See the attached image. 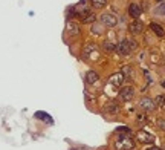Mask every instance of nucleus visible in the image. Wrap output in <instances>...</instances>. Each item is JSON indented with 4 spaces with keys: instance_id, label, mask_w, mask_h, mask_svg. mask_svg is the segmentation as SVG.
<instances>
[{
    "instance_id": "1",
    "label": "nucleus",
    "mask_w": 165,
    "mask_h": 150,
    "mask_svg": "<svg viewBox=\"0 0 165 150\" xmlns=\"http://www.w3.org/2000/svg\"><path fill=\"white\" fill-rule=\"evenodd\" d=\"M135 49H136V41L135 40H128V38H124L116 46V52L119 55H130L132 51H135Z\"/></svg>"
},
{
    "instance_id": "2",
    "label": "nucleus",
    "mask_w": 165,
    "mask_h": 150,
    "mask_svg": "<svg viewBox=\"0 0 165 150\" xmlns=\"http://www.w3.org/2000/svg\"><path fill=\"white\" fill-rule=\"evenodd\" d=\"M135 147V141L130 136L119 135L118 139L115 141V149L116 150H132Z\"/></svg>"
},
{
    "instance_id": "3",
    "label": "nucleus",
    "mask_w": 165,
    "mask_h": 150,
    "mask_svg": "<svg viewBox=\"0 0 165 150\" xmlns=\"http://www.w3.org/2000/svg\"><path fill=\"white\" fill-rule=\"evenodd\" d=\"M101 23H103L104 26H109V28H113V26H116V23H118V19L113 14L106 12V14L101 15Z\"/></svg>"
},
{
    "instance_id": "4",
    "label": "nucleus",
    "mask_w": 165,
    "mask_h": 150,
    "mask_svg": "<svg viewBox=\"0 0 165 150\" xmlns=\"http://www.w3.org/2000/svg\"><path fill=\"white\" fill-rule=\"evenodd\" d=\"M119 96H121V100L122 101H132L133 100V96H135V91H133V87L132 86H125L121 89V92H119Z\"/></svg>"
},
{
    "instance_id": "5",
    "label": "nucleus",
    "mask_w": 165,
    "mask_h": 150,
    "mask_svg": "<svg viewBox=\"0 0 165 150\" xmlns=\"http://www.w3.org/2000/svg\"><path fill=\"white\" fill-rule=\"evenodd\" d=\"M136 138L141 141V143H153L154 141V136L151 133H148V132H144V130H139L138 132Z\"/></svg>"
},
{
    "instance_id": "6",
    "label": "nucleus",
    "mask_w": 165,
    "mask_h": 150,
    "mask_svg": "<svg viewBox=\"0 0 165 150\" xmlns=\"http://www.w3.org/2000/svg\"><path fill=\"white\" fill-rule=\"evenodd\" d=\"M128 29H130L132 34H141V32L144 31V25H142L141 22L135 20V22H132L130 25H128Z\"/></svg>"
},
{
    "instance_id": "7",
    "label": "nucleus",
    "mask_w": 165,
    "mask_h": 150,
    "mask_svg": "<svg viewBox=\"0 0 165 150\" xmlns=\"http://www.w3.org/2000/svg\"><path fill=\"white\" fill-rule=\"evenodd\" d=\"M141 12H142V9L138 3H132L128 6V14H130V17H133V19H138V17L141 15Z\"/></svg>"
},
{
    "instance_id": "8",
    "label": "nucleus",
    "mask_w": 165,
    "mask_h": 150,
    "mask_svg": "<svg viewBox=\"0 0 165 150\" xmlns=\"http://www.w3.org/2000/svg\"><path fill=\"white\" fill-rule=\"evenodd\" d=\"M124 78H125V77H124L122 72H118V74H113L112 77H110V78H109V81L112 83L113 86H121L122 81H124Z\"/></svg>"
},
{
    "instance_id": "9",
    "label": "nucleus",
    "mask_w": 165,
    "mask_h": 150,
    "mask_svg": "<svg viewBox=\"0 0 165 150\" xmlns=\"http://www.w3.org/2000/svg\"><path fill=\"white\" fill-rule=\"evenodd\" d=\"M139 104H141V107H142V109H145V110H153V109L156 107L154 101H153V100H150V98H147V96L141 100V103H139Z\"/></svg>"
},
{
    "instance_id": "10",
    "label": "nucleus",
    "mask_w": 165,
    "mask_h": 150,
    "mask_svg": "<svg viewBox=\"0 0 165 150\" xmlns=\"http://www.w3.org/2000/svg\"><path fill=\"white\" fill-rule=\"evenodd\" d=\"M98 80H99V75L95 72V70H89L86 74V83L87 84H95Z\"/></svg>"
},
{
    "instance_id": "11",
    "label": "nucleus",
    "mask_w": 165,
    "mask_h": 150,
    "mask_svg": "<svg viewBox=\"0 0 165 150\" xmlns=\"http://www.w3.org/2000/svg\"><path fill=\"white\" fill-rule=\"evenodd\" d=\"M67 31H69L72 35H78V34H80V25L75 23V22H69V23H67Z\"/></svg>"
},
{
    "instance_id": "12",
    "label": "nucleus",
    "mask_w": 165,
    "mask_h": 150,
    "mask_svg": "<svg viewBox=\"0 0 165 150\" xmlns=\"http://www.w3.org/2000/svg\"><path fill=\"white\" fill-rule=\"evenodd\" d=\"M150 28L153 29V32H154L156 35H158V37H164V35H165L164 28H162L161 25H158V23H151V25H150Z\"/></svg>"
},
{
    "instance_id": "13",
    "label": "nucleus",
    "mask_w": 165,
    "mask_h": 150,
    "mask_svg": "<svg viewBox=\"0 0 165 150\" xmlns=\"http://www.w3.org/2000/svg\"><path fill=\"white\" fill-rule=\"evenodd\" d=\"M81 17H82V22H84V23H93V22L96 20L95 14H93V12H90V11H86Z\"/></svg>"
},
{
    "instance_id": "14",
    "label": "nucleus",
    "mask_w": 165,
    "mask_h": 150,
    "mask_svg": "<svg viewBox=\"0 0 165 150\" xmlns=\"http://www.w3.org/2000/svg\"><path fill=\"white\" fill-rule=\"evenodd\" d=\"M103 48H104V51H107V52H113V51H116V46L113 45L112 41H104L103 43Z\"/></svg>"
},
{
    "instance_id": "15",
    "label": "nucleus",
    "mask_w": 165,
    "mask_h": 150,
    "mask_svg": "<svg viewBox=\"0 0 165 150\" xmlns=\"http://www.w3.org/2000/svg\"><path fill=\"white\" fill-rule=\"evenodd\" d=\"M154 104L159 106V107H165V95H158V96H156Z\"/></svg>"
},
{
    "instance_id": "16",
    "label": "nucleus",
    "mask_w": 165,
    "mask_h": 150,
    "mask_svg": "<svg viewBox=\"0 0 165 150\" xmlns=\"http://www.w3.org/2000/svg\"><path fill=\"white\" fill-rule=\"evenodd\" d=\"M90 3H92L93 8H104L107 5L106 0H90Z\"/></svg>"
},
{
    "instance_id": "17",
    "label": "nucleus",
    "mask_w": 165,
    "mask_h": 150,
    "mask_svg": "<svg viewBox=\"0 0 165 150\" xmlns=\"http://www.w3.org/2000/svg\"><path fill=\"white\" fill-rule=\"evenodd\" d=\"M116 109H118V106H116L115 101H112L110 104H107L106 107H104V110H109V112H113V110H116Z\"/></svg>"
},
{
    "instance_id": "18",
    "label": "nucleus",
    "mask_w": 165,
    "mask_h": 150,
    "mask_svg": "<svg viewBox=\"0 0 165 150\" xmlns=\"http://www.w3.org/2000/svg\"><path fill=\"white\" fill-rule=\"evenodd\" d=\"M156 14H162V15H165V2L161 3L158 8H156Z\"/></svg>"
},
{
    "instance_id": "19",
    "label": "nucleus",
    "mask_w": 165,
    "mask_h": 150,
    "mask_svg": "<svg viewBox=\"0 0 165 150\" xmlns=\"http://www.w3.org/2000/svg\"><path fill=\"white\" fill-rule=\"evenodd\" d=\"M156 124H158V127H159L161 130H165V120H164V118H158Z\"/></svg>"
},
{
    "instance_id": "20",
    "label": "nucleus",
    "mask_w": 165,
    "mask_h": 150,
    "mask_svg": "<svg viewBox=\"0 0 165 150\" xmlns=\"http://www.w3.org/2000/svg\"><path fill=\"white\" fill-rule=\"evenodd\" d=\"M92 32H93V34H101L103 31H101V28L98 25H93V26H92Z\"/></svg>"
},
{
    "instance_id": "21",
    "label": "nucleus",
    "mask_w": 165,
    "mask_h": 150,
    "mask_svg": "<svg viewBox=\"0 0 165 150\" xmlns=\"http://www.w3.org/2000/svg\"><path fill=\"white\" fill-rule=\"evenodd\" d=\"M118 132H125V133H130V130H128L127 127H124V126H122V127H119Z\"/></svg>"
},
{
    "instance_id": "22",
    "label": "nucleus",
    "mask_w": 165,
    "mask_h": 150,
    "mask_svg": "<svg viewBox=\"0 0 165 150\" xmlns=\"http://www.w3.org/2000/svg\"><path fill=\"white\" fill-rule=\"evenodd\" d=\"M145 150H162V149H159V147H148V149H145Z\"/></svg>"
},
{
    "instance_id": "23",
    "label": "nucleus",
    "mask_w": 165,
    "mask_h": 150,
    "mask_svg": "<svg viewBox=\"0 0 165 150\" xmlns=\"http://www.w3.org/2000/svg\"><path fill=\"white\" fill-rule=\"evenodd\" d=\"M156 2H159V3H164V2H165V0H156Z\"/></svg>"
},
{
    "instance_id": "24",
    "label": "nucleus",
    "mask_w": 165,
    "mask_h": 150,
    "mask_svg": "<svg viewBox=\"0 0 165 150\" xmlns=\"http://www.w3.org/2000/svg\"><path fill=\"white\" fill-rule=\"evenodd\" d=\"M162 86H164V87H165V81H164V83H162Z\"/></svg>"
}]
</instances>
